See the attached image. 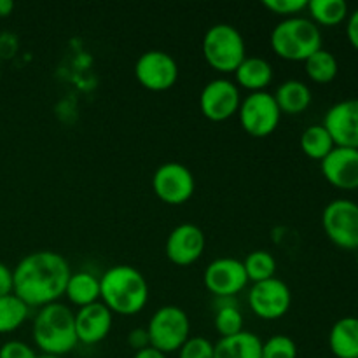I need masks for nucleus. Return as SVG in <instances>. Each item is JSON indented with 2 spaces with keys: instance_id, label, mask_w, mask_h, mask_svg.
Returning a JSON list of instances; mask_svg holds the SVG:
<instances>
[{
  "instance_id": "nucleus-22",
  "label": "nucleus",
  "mask_w": 358,
  "mask_h": 358,
  "mask_svg": "<svg viewBox=\"0 0 358 358\" xmlns=\"http://www.w3.org/2000/svg\"><path fill=\"white\" fill-rule=\"evenodd\" d=\"M65 296L70 304L84 308L100 301V278L90 271H77L70 275Z\"/></svg>"
},
{
  "instance_id": "nucleus-7",
  "label": "nucleus",
  "mask_w": 358,
  "mask_h": 358,
  "mask_svg": "<svg viewBox=\"0 0 358 358\" xmlns=\"http://www.w3.org/2000/svg\"><path fill=\"white\" fill-rule=\"evenodd\" d=\"M238 119L245 133L254 138H264L276 131L282 112L271 93L259 91V93H250L247 98H241Z\"/></svg>"
},
{
  "instance_id": "nucleus-18",
  "label": "nucleus",
  "mask_w": 358,
  "mask_h": 358,
  "mask_svg": "<svg viewBox=\"0 0 358 358\" xmlns=\"http://www.w3.org/2000/svg\"><path fill=\"white\" fill-rule=\"evenodd\" d=\"M234 77H236V86L250 93H259L266 91V87L273 83V66L268 59L247 56L234 72Z\"/></svg>"
},
{
  "instance_id": "nucleus-26",
  "label": "nucleus",
  "mask_w": 358,
  "mask_h": 358,
  "mask_svg": "<svg viewBox=\"0 0 358 358\" xmlns=\"http://www.w3.org/2000/svg\"><path fill=\"white\" fill-rule=\"evenodd\" d=\"M30 317V308L17 296L0 297V334H10L17 331Z\"/></svg>"
},
{
  "instance_id": "nucleus-19",
  "label": "nucleus",
  "mask_w": 358,
  "mask_h": 358,
  "mask_svg": "<svg viewBox=\"0 0 358 358\" xmlns=\"http://www.w3.org/2000/svg\"><path fill=\"white\" fill-rule=\"evenodd\" d=\"M273 96H275L280 112L289 115H299L306 112L313 100L310 86L297 79H289L280 84Z\"/></svg>"
},
{
  "instance_id": "nucleus-32",
  "label": "nucleus",
  "mask_w": 358,
  "mask_h": 358,
  "mask_svg": "<svg viewBox=\"0 0 358 358\" xmlns=\"http://www.w3.org/2000/svg\"><path fill=\"white\" fill-rule=\"evenodd\" d=\"M0 358H37V352L23 341H7L0 346Z\"/></svg>"
},
{
  "instance_id": "nucleus-24",
  "label": "nucleus",
  "mask_w": 358,
  "mask_h": 358,
  "mask_svg": "<svg viewBox=\"0 0 358 358\" xmlns=\"http://www.w3.org/2000/svg\"><path fill=\"white\" fill-rule=\"evenodd\" d=\"M301 150L313 161H324L336 143L324 124H311L301 135Z\"/></svg>"
},
{
  "instance_id": "nucleus-34",
  "label": "nucleus",
  "mask_w": 358,
  "mask_h": 358,
  "mask_svg": "<svg viewBox=\"0 0 358 358\" xmlns=\"http://www.w3.org/2000/svg\"><path fill=\"white\" fill-rule=\"evenodd\" d=\"M346 38L350 45L358 51V9L350 13L346 17Z\"/></svg>"
},
{
  "instance_id": "nucleus-30",
  "label": "nucleus",
  "mask_w": 358,
  "mask_h": 358,
  "mask_svg": "<svg viewBox=\"0 0 358 358\" xmlns=\"http://www.w3.org/2000/svg\"><path fill=\"white\" fill-rule=\"evenodd\" d=\"M178 358H213V343L203 336H191L178 350Z\"/></svg>"
},
{
  "instance_id": "nucleus-29",
  "label": "nucleus",
  "mask_w": 358,
  "mask_h": 358,
  "mask_svg": "<svg viewBox=\"0 0 358 358\" xmlns=\"http://www.w3.org/2000/svg\"><path fill=\"white\" fill-rule=\"evenodd\" d=\"M262 358H297V345L285 334L271 336L262 343Z\"/></svg>"
},
{
  "instance_id": "nucleus-11",
  "label": "nucleus",
  "mask_w": 358,
  "mask_h": 358,
  "mask_svg": "<svg viewBox=\"0 0 358 358\" xmlns=\"http://www.w3.org/2000/svg\"><path fill=\"white\" fill-rule=\"evenodd\" d=\"M135 77L142 87L161 93L177 84L178 65L171 55L161 49H150L140 55L135 63Z\"/></svg>"
},
{
  "instance_id": "nucleus-20",
  "label": "nucleus",
  "mask_w": 358,
  "mask_h": 358,
  "mask_svg": "<svg viewBox=\"0 0 358 358\" xmlns=\"http://www.w3.org/2000/svg\"><path fill=\"white\" fill-rule=\"evenodd\" d=\"M213 358H262V341L247 331L220 338L213 345Z\"/></svg>"
},
{
  "instance_id": "nucleus-21",
  "label": "nucleus",
  "mask_w": 358,
  "mask_h": 358,
  "mask_svg": "<svg viewBox=\"0 0 358 358\" xmlns=\"http://www.w3.org/2000/svg\"><path fill=\"white\" fill-rule=\"evenodd\" d=\"M329 348L336 358H358V318H339L329 332Z\"/></svg>"
},
{
  "instance_id": "nucleus-1",
  "label": "nucleus",
  "mask_w": 358,
  "mask_h": 358,
  "mask_svg": "<svg viewBox=\"0 0 358 358\" xmlns=\"http://www.w3.org/2000/svg\"><path fill=\"white\" fill-rule=\"evenodd\" d=\"M72 269L58 252L38 250L24 255L13 269V294L28 308H44L65 296Z\"/></svg>"
},
{
  "instance_id": "nucleus-31",
  "label": "nucleus",
  "mask_w": 358,
  "mask_h": 358,
  "mask_svg": "<svg viewBox=\"0 0 358 358\" xmlns=\"http://www.w3.org/2000/svg\"><path fill=\"white\" fill-rule=\"evenodd\" d=\"M262 6L273 14H278L283 20L301 16L308 9V0H266Z\"/></svg>"
},
{
  "instance_id": "nucleus-38",
  "label": "nucleus",
  "mask_w": 358,
  "mask_h": 358,
  "mask_svg": "<svg viewBox=\"0 0 358 358\" xmlns=\"http://www.w3.org/2000/svg\"><path fill=\"white\" fill-rule=\"evenodd\" d=\"M37 358H63V357H56V355H45V353H38Z\"/></svg>"
},
{
  "instance_id": "nucleus-15",
  "label": "nucleus",
  "mask_w": 358,
  "mask_h": 358,
  "mask_svg": "<svg viewBox=\"0 0 358 358\" xmlns=\"http://www.w3.org/2000/svg\"><path fill=\"white\" fill-rule=\"evenodd\" d=\"M322 124L332 136L336 147L358 149V98H348L332 105Z\"/></svg>"
},
{
  "instance_id": "nucleus-2",
  "label": "nucleus",
  "mask_w": 358,
  "mask_h": 358,
  "mask_svg": "<svg viewBox=\"0 0 358 358\" xmlns=\"http://www.w3.org/2000/svg\"><path fill=\"white\" fill-rule=\"evenodd\" d=\"M149 283L136 268L112 266L100 278V301L114 315L131 317L149 303Z\"/></svg>"
},
{
  "instance_id": "nucleus-28",
  "label": "nucleus",
  "mask_w": 358,
  "mask_h": 358,
  "mask_svg": "<svg viewBox=\"0 0 358 358\" xmlns=\"http://www.w3.org/2000/svg\"><path fill=\"white\" fill-rule=\"evenodd\" d=\"M215 331L219 332L220 338H229L243 332V315L238 310L236 304H222L217 308L215 318H213Z\"/></svg>"
},
{
  "instance_id": "nucleus-9",
  "label": "nucleus",
  "mask_w": 358,
  "mask_h": 358,
  "mask_svg": "<svg viewBox=\"0 0 358 358\" xmlns=\"http://www.w3.org/2000/svg\"><path fill=\"white\" fill-rule=\"evenodd\" d=\"M152 189L157 199L166 205H184L194 196V175L185 164L170 161L157 166V170L154 171Z\"/></svg>"
},
{
  "instance_id": "nucleus-37",
  "label": "nucleus",
  "mask_w": 358,
  "mask_h": 358,
  "mask_svg": "<svg viewBox=\"0 0 358 358\" xmlns=\"http://www.w3.org/2000/svg\"><path fill=\"white\" fill-rule=\"evenodd\" d=\"M14 10V3L10 0H0V17L10 16Z\"/></svg>"
},
{
  "instance_id": "nucleus-36",
  "label": "nucleus",
  "mask_w": 358,
  "mask_h": 358,
  "mask_svg": "<svg viewBox=\"0 0 358 358\" xmlns=\"http://www.w3.org/2000/svg\"><path fill=\"white\" fill-rule=\"evenodd\" d=\"M133 358H168L164 353H161L159 350L152 348V346H149V348L142 350V352H136Z\"/></svg>"
},
{
  "instance_id": "nucleus-4",
  "label": "nucleus",
  "mask_w": 358,
  "mask_h": 358,
  "mask_svg": "<svg viewBox=\"0 0 358 358\" xmlns=\"http://www.w3.org/2000/svg\"><path fill=\"white\" fill-rule=\"evenodd\" d=\"M269 44L278 58L304 63L322 49V31L310 17H287L273 28Z\"/></svg>"
},
{
  "instance_id": "nucleus-27",
  "label": "nucleus",
  "mask_w": 358,
  "mask_h": 358,
  "mask_svg": "<svg viewBox=\"0 0 358 358\" xmlns=\"http://www.w3.org/2000/svg\"><path fill=\"white\" fill-rule=\"evenodd\" d=\"M241 262H243L248 282L259 283L266 282V280H271L276 276V268H278V264H276V259L271 252L254 250Z\"/></svg>"
},
{
  "instance_id": "nucleus-5",
  "label": "nucleus",
  "mask_w": 358,
  "mask_h": 358,
  "mask_svg": "<svg viewBox=\"0 0 358 358\" xmlns=\"http://www.w3.org/2000/svg\"><path fill=\"white\" fill-rule=\"evenodd\" d=\"M203 58L219 73H234L247 58L243 35L229 23H217L206 30L201 42Z\"/></svg>"
},
{
  "instance_id": "nucleus-33",
  "label": "nucleus",
  "mask_w": 358,
  "mask_h": 358,
  "mask_svg": "<svg viewBox=\"0 0 358 358\" xmlns=\"http://www.w3.org/2000/svg\"><path fill=\"white\" fill-rule=\"evenodd\" d=\"M128 345L129 348L135 350V353L149 348L150 341H149V332H147V329H142V327L133 329V331L128 334Z\"/></svg>"
},
{
  "instance_id": "nucleus-8",
  "label": "nucleus",
  "mask_w": 358,
  "mask_h": 358,
  "mask_svg": "<svg viewBox=\"0 0 358 358\" xmlns=\"http://www.w3.org/2000/svg\"><path fill=\"white\" fill-rule=\"evenodd\" d=\"M322 226L336 247L358 250V203L345 198L331 201L322 213Z\"/></svg>"
},
{
  "instance_id": "nucleus-25",
  "label": "nucleus",
  "mask_w": 358,
  "mask_h": 358,
  "mask_svg": "<svg viewBox=\"0 0 358 358\" xmlns=\"http://www.w3.org/2000/svg\"><path fill=\"white\" fill-rule=\"evenodd\" d=\"M304 69H306V76L315 84H329L338 77L339 63L331 51L322 48L304 62Z\"/></svg>"
},
{
  "instance_id": "nucleus-13",
  "label": "nucleus",
  "mask_w": 358,
  "mask_h": 358,
  "mask_svg": "<svg viewBox=\"0 0 358 358\" xmlns=\"http://www.w3.org/2000/svg\"><path fill=\"white\" fill-rule=\"evenodd\" d=\"M241 103L240 87L229 79H213L199 94V110L208 121L222 122L238 114Z\"/></svg>"
},
{
  "instance_id": "nucleus-23",
  "label": "nucleus",
  "mask_w": 358,
  "mask_h": 358,
  "mask_svg": "<svg viewBox=\"0 0 358 358\" xmlns=\"http://www.w3.org/2000/svg\"><path fill=\"white\" fill-rule=\"evenodd\" d=\"M306 10L317 27H338L350 14L345 0H310Z\"/></svg>"
},
{
  "instance_id": "nucleus-6",
  "label": "nucleus",
  "mask_w": 358,
  "mask_h": 358,
  "mask_svg": "<svg viewBox=\"0 0 358 358\" xmlns=\"http://www.w3.org/2000/svg\"><path fill=\"white\" fill-rule=\"evenodd\" d=\"M145 329L149 332L150 346L159 350L164 355L178 352L182 345L191 338V322L187 313L173 304L159 308L150 317Z\"/></svg>"
},
{
  "instance_id": "nucleus-17",
  "label": "nucleus",
  "mask_w": 358,
  "mask_h": 358,
  "mask_svg": "<svg viewBox=\"0 0 358 358\" xmlns=\"http://www.w3.org/2000/svg\"><path fill=\"white\" fill-rule=\"evenodd\" d=\"M76 332L80 345H98L110 334L114 313L101 301L76 311Z\"/></svg>"
},
{
  "instance_id": "nucleus-10",
  "label": "nucleus",
  "mask_w": 358,
  "mask_h": 358,
  "mask_svg": "<svg viewBox=\"0 0 358 358\" xmlns=\"http://www.w3.org/2000/svg\"><path fill=\"white\" fill-rule=\"evenodd\" d=\"M248 306L261 320H278L289 313L292 306V292L282 280L275 278L252 283L248 290Z\"/></svg>"
},
{
  "instance_id": "nucleus-35",
  "label": "nucleus",
  "mask_w": 358,
  "mask_h": 358,
  "mask_svg": "<svg viewBox=\"0 0 358 358\" xmlns=\"http://www.w3.org/2000/svg\"><path fill=\"white\" fill-rule=\"evenodd\" d=\"M13 294V269L0 262V297Z\"/></svg>"
},
{
  "instance_id": "nucleus-16",
  "label": "nucleus",
  "mask_w": 358,
  "mask_h": 358,
  "mask_svg": "<svg viewBox=\"0 0 358 358\" xmlns=\"http://www.w3.org/2000/svg\"><path fill=\"white\" fill-rule=\"evenodd\" d=\"M322 175L325 180L341 191L358 189V149L334 147L322 161Z\"/></svg>"
},
{
  "instance_id": "nucleus-14",
  "label": "nucleus",
  "mask_w": 358,
  "mask_h": 358,
  "mask_svg": "<svg viewBox=\"0 0 358 358\" xmlns=\"http://www.w3.org/2000/svg\"><path fill=\"white\" fill-rule=\"evenodd\" d=\"M206 248V238L201 227L196 224H178L166 238L164 252L171 264L178 268H187L201 259Z\"/></svg>"
},
{
  "instance_id": "nucleus-3",
  "label": "nucleus",
  "mask_w": 358,
  "mask_h": 358,
  "mask_svg": "<svg viewBox=\"0 0 358 358\" xmlns=\"http://www.w3.org/2000/svg\"><path fill=\"white\" fill-rule=\"evenodd\" d=\"M31 338L41 353L56 357L69 355L79 345L76 315L59 301L41 308L31 324Z\"/></svg>"
},
{
  "instance_id": "nucleus-12",
  "label": "nucleus",
  "mask_w": 358,
  "mask_h": 358,
  "mask_svg": "<svg viewBox=\"0 0 358 358\" xmlns=\"http://www.w3.org/2000/svg\"><path fill=\"white\" fill-rule=\"evenodd\" d=\"M203 283L206 290L219 299H231L247 289L248 278L243 262L233 257H220L206 266Z\"/></svg>"
}]
</instances>
